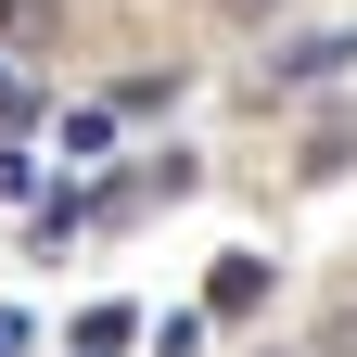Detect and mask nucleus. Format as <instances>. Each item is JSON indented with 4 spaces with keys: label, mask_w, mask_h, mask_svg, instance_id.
<instances>
[{
    "label": "nucleus",
    "mask_w": 357,
    "mask_h": 357,
    "mask_svg": "<svg viewBox=\"0 0 357 357\" xmlns=\"http://www.w3.org/2000/svg\"><path fill=\"white\" fill-rule=\"evenodd\" d=\"M268 306V255H217V281H204V319H255Z\"/></svg>",
    "instance_id": "nucleus-1"
},
{
    "label": "nucleus",
    "mask_w": 357,
    "mask_h": 357,
    "mask_svg": "<svg viewBox=\"0 0 357 357\" xmlns=\"http://www.w3.org/2000/svg\"><path fill=\"white\" fill-rule=\"evenodd\" d=\"M166 102H178V64H141V77H115L102 115H166Z\"/></svg>",
    "instance_id": "nucleus-2"
},
{
    "label": "nucleus",
    "mask_w": 357,
    "mask_h": 357,
    "mask_svg": "<svg viewBox=\"0 0 357 357\" xmlns=\"http://www.w3.org/2000/svg\"><path fill=\"white\" fill-rule=\"evenodd\" d=\"M0 38L38 52V38H64V0H0Z\"/></svg>",
    "instance_id": "nucleus-3"
},
{
    "label": "nucleus",
    "mask_w": 357,
    "mask_h": 357,
    "mask_svg": "<svg viewBox=\"0 0 357 357\" xmlns=\"http://www.w3.org/2000/svg\"><path fill=\"white\" fill-rule=\"evenodd\" d=\"M344 64H357V38H306V52H281L294 89H319V77H344Z\"/></svg>",
    "instance_id": "nucleus-4"
},
{
    "label": "nucleus",
    "mask_w": 357,
    "mask_h": 357,
    "mask_svg": "<svg viewBox=\"0 0 357 357\" xmlns=\"http://www.w3.org/2000/svg\"><path fill=\"white\" fill-rule=\"evenodd\" d=\"M77 344H89V357H115V344H141V319H128V306H89V319H77Z\"/></svg>",
    "instance_id": "nucleus-5"
},
{
    "label": "nucleus",
    "mask_w": 357,
    "mask_h": 357,
    "mask_svg": "<svg viewBox=\"0 0 357 357\" xmlns=\"http://www.w3.org/2000/svg\"><path fill=\"white\" fill-rule=\"evenodd\" d=\"M26 115H38V89L13 77V52H0V128H26Z\"/></svg>",
    "instance_id": "nucleus-6"
},
{
    "label": "nucleus",
    "mask_w": 357,
    "mask_h": 357,
    "mask_svg": "<svg viewBox=\"0 0 357 357\" xmlns=\"http://www.w3.org/2000/svg\"><path fill=\"white\" fill-rule=\"evenodd\" d=\"M153 357H204V319H153Z\"/></svg>",
    "instance_id": "nucleus-7"
},
{
    "label": "nucleus",
    "mask_w": 357,
    "mask_h": 357,
    "mask_svg": "<svg viewBox=\"0 0 357 357\" xmlns=\"http://www.w3.org/2000/svg\"><path fill=\"white\" fill-rule=\"evenodd\" d=\"M0 192H38V153L26 141H0Z\"/></svg>",
    "instance_id": "nucleus-8"
},
{
    "label": "nucleus",
    "mask_w": 357,
    "mask_h": 357,
    "mask_svg": "<svg viewBox=\"0 0 357 357\" xmlns=\"http://www.w3.org/2000/svg\"><path fill=\"white\" fill-rule=\"evenodd\" d=\"M217 13H230V26H281V0H217Z\"/></svg>",
    "instance_id": "nucleus-9"
},
{
    "label": "nucleus",
    "mask_w": 357,
    "mask_h": 357,
    "mask_svg": "<svg viewBox=\"0 0 357 357\" xmlns=\"http://www.w3.org/2000/svg\"><path fill=\"white\" fill-rule=\"evenodd\" d=\"M0 357H26V319H0Z\"/></svg>",
    "instance_id": "nucleus-10"
}]
</instances>
